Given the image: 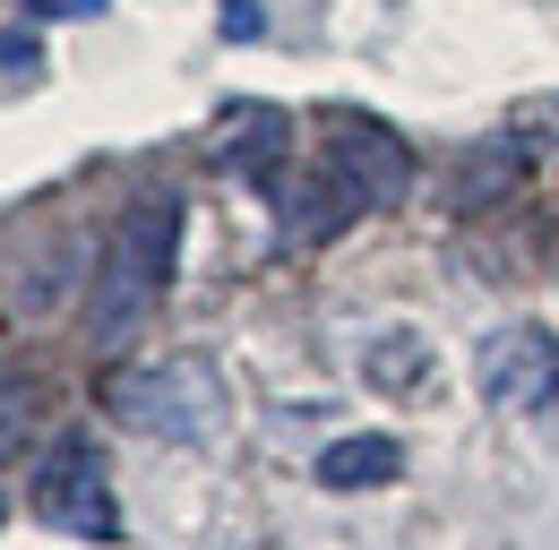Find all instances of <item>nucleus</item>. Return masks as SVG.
I'll return each mask as SVG.
<instances>
[{
    "label": "nucleus",
    "instance_id": "obj_1",
    "mask_svg": "<svg viewBox=\"0 0 559 550\" xmlns=\"http://www.w3.org/2000/svg\"><path fill=\"white\" fill-rule=\"evenodd\" d=\"M173 250H181V199L173 190H146L121 206V224L95 259V284H86V336L104 352H121L155 319V301L173 284Z\"/></svg>",
    "mask_w": 559,
    "mask_h": 550
},
{
    "label": "nucleus",
    "instance_id": "obj_2",
    "mask_svg": "<svg viewBox=\"0 0 559 550\" xmlns=\"http://www.w3.org/2000/svg\"><path fill=\"white\" fill-rule=\"evenodd\" d=\"M104 405L121 412V430H139V439L199 447V439H215V421H224V379H215L199 352H181V361H139V370H121V379L104 387Z\"/></svg>",
    "mask_w": 559,
    "mask_h": 550
},
{
    "label": "nucleus",
    "instance_id": "obj_3",
    "mask_svg": "<svg viewBox=\"0 0 559 550\" xmlns=\"http://www.w3.org/2000/svg\"><path fill=\"white\" fill-rule=\"evenodd\" d=\"M26 499H35V516H44L52 534H70V542H121V507H112L104 456H95V439H78V430L44 447Z\"/></svg>",
    "mask_w": 559,
    "mask_h": 550
},
{
    "label": "nucleus",
    "instance_id": "obj_4",
    "mask_svg": "<svg viewBox=\"0 0 559 550\" xmlns=\"http://www.w3.org/2000/svg\"><path fill=\"white\" fill-rule=\"evenodd\" d=\"M405 190H414V155H405L396 130L345 121V130L328 138V199H336V215H353V206H396Z\"/></svg>",
    "mask_w": 559,
    "mask_h": 550
},
{
    "label": "nucleus",
    "instance_id": "obj_5",
    "mask_svg": "<svg viewBox=\"0 0 559 550\" xmlns=\"http://www.w3.org/2000/svg\"><path fill=\"white\" fill-rule=\"evenodd\" d=\"M474 370H483L490 405L525 412L559 387V344L543 336V327H499V336H483V361H474Z\"/></svg>",
    "mask_w": 559,
    "mask_h": 550
},
{
    "label": "nucleus",
    "instance_id": "obj_6",
    "mask_svg": "<svg viewBox=\"0 0 559 550\" xmlns=\"http://www.w3.org/2000/svg\"><path fill=\"white\" fill-rule=\"evenodd\" d=\"M525 181V146L516 138H474L465 155H456V172H448V206H499L508 190Z\"/></svg>",
    "mask_w": 559,
    "mask_h": 550
},
{
    "label": "nucleus",
    "instance_id": "obj_7",
    "mask_svg": "<svg viewBox=\"0 0 559 550\" xmlns=\"http://www.w3.org/2000/svg\"><path fill=\"white\" fill-rule=\"evenodd\" d=\"M396 474H405V447H396V439H370V430H361V439H336V447L319 456V481H328V490H379V481H396Z\"/></svg>",
    "mask_w": 559,
    "mask_h": 550
},
{
    "label": "nucleus",
    "instance_id": "obj_8",
    "mask_svg": "<svg viewBox=\"0 0 559 550\" xmlns=\"http://www.w3.org/2000/svg\"><path fill=\"white\" fill-rule=\"evenodd\" d=\"M224 164L250 172V181H267V172L284 164V112H267V104L233 112V121H224Z\"/></svg>",
    "mask_w": 559,
    "mask_h": 550
},
{
    "label": "nucleus",
    "instance_id": "obj_9",
    "mask_svg": "<svg viewBox=\"0 0 559 550\" xmlns=\"http://www.w3.org/2000/svg\"><path fill=\"white\" fill-rule=\"evenodd\" d=\"M421 370H430V344H421L414 327H379L370 352H361V379H370V387H388V396L421 387Z\"/></svg>",
    "mask_w": 559,
    "mask_h": 550
},
{
    "label": "nucleus",
    "instance_id": "obj_10",
    "mask_svg": "<svg viewBox=\"0 0 559 550\" xmlns=\"http://www.w3.org/2000/svg\"><path fill=\"white\" fill-rule=\"evenodd\" d=\"M26 421H35V387H26L17 370H0V447H17Z\"/></svg>",
    "mask_w": 559,
    "mask_h": 550
},
{
    "label": "nucleus",
    "instance_id": "obj_11",
    "mask_svg": "<svg viewBox=\"0 0 559 550\" xmlns=\"http://www.w3.org/2000/svg\"><path fill=\"white\" fill-rule=\"evenodd\" d=\"M35 9H44V17H86L95 0H35Z\"/></svg>",
    "mask_w": 559,
    "mask_h": 550
},
{
    "label": "nucleus",
    "instance_id": "obj_12",
    "mask_svg": "<svg viewBox=\"0 0 559 550\" xmlns=\"http://www.w3.org/2000/svg\"><path fill=\"white\" fill-rule=\"evenodd\" d=\"M17 61H35V44H0V69H17Z\"/></svg>",
    "mask_w": 559,
    "mask_h": 550
}]
</instances>
